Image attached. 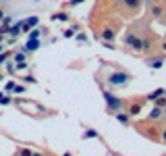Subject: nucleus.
<instances>
[{
  "label": "nucleus",
  "instance_id": "nucleus-1",
  "mask_svg": "<svg viewBox=\"0 0 166 156\" xmlns=\"http://www.w3.org/2000/svg\"><path fill=\"white\" fill-rule=\"evenodd\" d=\"M129 79H131L129 73H112V75H110V83L112 85H120V87L129 83Z\"/></svg>",
  "mask_w": 166,
  "mask_h": 156
},
{
  "label": "nucleus",
  "instance_id": "nucleus-2",
  "mask_svg": "<svg viewBox=\"0 0 166 156\" xmlns=\"http://www.w3.org/2000/svg\"><path fill=\"white\" fill-rule=\"evenodd\" d=\"M106 96V100H108V110H119L120 106H123V102H120V98H114L112 94H104Z\"/></svg>",
  "mask_w": 166,
  "mask_h": 156
},
{
  "label": "nucleus",
  "instance_id": "nucleus-3",
  "mask_svg": "<svg viewBox=\"0 0 166 156\" xmlns=\"http://www.w3.org/2000/svg\"><path fill=\"white\" fill-rule=\"evenodd\" d=\"M129 46H133V50H141V46H143V42L139 40V37H135V36H127V40H125Z\"/></svg>",
  "mask_w": 166,
  "mask_h": 156
},
{
  "label": "nucleus",
  "instance_id": "nucleus-4",
  "mask_svg": "<svg viewBox=\"0 0 166 156\" xmlns=\"http://www.w3.org/2000/svg\"><path fill=\"white\" fill-rule=\"evenodd\" d=\"M100 37H102V40H104V42H112V40H114V37H116V34H114V31H112V29H104V31H102V34H100Z\"/></svg>",
  "mask_w": 166,
  "mask_h": 156
},
{
  "label": "nucleus",
  "instance_id": "nucleus-5",
  "mask_svg": "<svg viewBox=\"0 0 166 156\" xmlns=\"http://www.w3.org/2000/svg\"><path fill=\"white\" fill-rule=\"evenodd\" d=\"M37 48H40V42H37V40H29V42H27V46H25L27 52H33V50H37Z\"/></svg>",
  "mask_w": 166,
  "mask_h": 156
},
{
  "label": "nucleus",
  "instance_id": "nucleus-6",
  "mask_svg": "<svg viewBox=\"0 0 166 156\" xmlns=\"http://www.w3.org/2000/svg\"><path fill=\"white\" fill-rule=\"evenodd\" d=\"M150 12H152V17H162V15H164L162 6H152V9H150Z\"/></svg>",
  "mask_w": 166,
  "mask_h": 156
},
{
  "label": "nucleus",
  "instance_id": "nucleus-7",
  "mask_svg": "<svg viewBox=\"0 0 166 156\" xmlns=\"http://www.w3.org/2000/svg\"><path fill=\"white\" fill-rule=\"evenodd\" d=\"M6 31H9V34H11L12 37H17V36H19V31H21V23H19V25H15V27H9Z\"/></svg>",
  "mask_w": 166,
  "mask_h": 156
},
{
  "label": "nucleus",
  "instance_id": "nucleus-8",
  "mask_svg": "<svg viewBox=\"0 0 166 156\" xmlns=\"http://www.w3.org/2000/svg\"><path fill=\"white\" fill-rule=\"evenodd\" d=\"M123 4L129 6V9H137L139 6V0H123Z\"/></svg>",
  "mask_w": 166,
  "mask_h": 156
},
{
  "label": "nucleus",
  "instance_id": "nucleus-9",
  "mask_svg": "<svg viewBox=\"0 0 166 156\" xmlns=\"http://www.w3.org/2000/svg\"><path fill=\"white\" fill-rule=\"evenodd\" d=\"M116 119H119L123 125H129V115H125V112H119V115H116Z\"/></svg>",
  "mask_w": 166,
  "mask_h": 156
},
{
  "label": "nucleus",
  "instance_id": "nucleus-10",
  "mask_svg": "<svg viewBox=\"0 0 166 156\" xmlns=\"http://www.w3.org/2000/svg\"><path fill=\"white\" fill-rule=\"evenodd\" d=\"M160 96H166V90H156L154 94H150V100H156V98H160Z\"/></svg>",
  "mask_w": 166,
  "mask_h": 156
},
{
  "label": "nucleus",
  "instance_id": "nucleus-11",
  "mask_svg": "<svg viewBox=\"0 0 166 156\" xmlns=\"http://www.w3.org/2000/svg\"><path fill=\"white\" fill-rule=\"evenodd\" d=\"M160 117H162V108H156L154 112L150 115V119H152V121H158V119H160Z\"/></svg>",
  "mask_w": 166,
  "mask_h": 156
},
{
  "label": "nucleus",
  "instance_id": "nucleus-12",
  "mask_svg": "<svg viewBox=\"0 0 166 156\" xmlns=\"http://www.w3.org/2000/svg\"><path fill=\"white\" fill-rule=\"evenodd\" d=\"M147 65H150L152 69H160V67H162V60H147Z\"/></svg>",
  "mask_w": 166,
  "mask_h": 156
},
{
  "label": "nucleus",
  "instance_id": "nucleus-13",
  "mask_svg": "<svg viewBox=\"0 0 166 156\" xmlns=\"http://www.w3.org/2000/svg\"><path fill=\"white\" fill-rule=\"evenodd\" d=\"M156 104H158V108L166 106V96H160V98H156Z\"/></svg>",
  "mask_w": 166,
  "mask_h": 156
},
{
  "label": "nucleus",
  "instance_id": "nucleus-14",
  "mask_svg": "<svg viewBox=\"0 0 166 156\" xmlns=\"http://www.w3.org/2000/svg\"><path fill=\"white\" fill-rule=\"evenodd\" d=\"M25 23H27V27H33V25H37V17H29Z\"/></svg>",
  "mask_w": 166,
  "mask_h": 156
},
{
  "label": "nucleus",
  "instance_id": "nucleus-15",
  "mask_svg": "<svg viewBox=\"0 0 166 156\" xmlns=\"http://www.w3.org/2000/svg\"><path fill=\"white\" fill-rule=\"evenodd\" d=\"M54 19H58V21H69V15H64V12H58V15H54Z\"/></svg>",
  "mask_w": 166,
  "mask_h": 156
},
{
  "label": "nucleus",
  "instance_id": "nucleus-16",
  "mask_svg": "<svg viewBox=\"0 0 166 156\" xmlns=\"http://www.w3.org/2000/svg\"><path fill=\"white\" fill-rule=\"evenodd\" d=\"M40 34H42L40 29H33V31L29 34V40H37V37H40Z\"/></svg>",
  "mask_w": 166,
  "mask_h": 156
},
{
  "label": "nucleus",
  "instance_id": "nucleus-17",
  "mask_svg": "<svg viewBox=\"0 0 166 156\" xmlns=\"http://www.w3.org/2000/svg\"><path fill=\"white\" fill-rule=\"evenodd\" d=\"M19 156H31V150H29V148H21V150H19Z\"/></svg>",
  "mask_w": 166,
  "mask_h": 156
},
{
  "label": "nucleus",
  "instance_id": "nucleus-18",
  "mask_svg": "<svg viewBox=\"0 0 166 156\" xmlns=\"http://www.w3.org/2000/svg\"><path fill=\"white\" fill-rule=\"evenodd\" d=\"M9 102H11V98L4 96V94H0V104H9Z\"/></svg>",
  "mask_w": 166,
  "mask_h": 156
},
{
  "label": "nucleus",
  "instance_id": "nucleus-19",
  "mask_svg": "<svg viewBox=\"0 0 166 156\" xmlns=\"http://www.w3.org/2000/svg\"><path fill=\"white\" fill-rule=\"evenodd\" d=\"M15 60H17V62H23V60H25V54H23V52H19V54H15Z\"/></svg>",
  "mask_w": 166,
  "mask_h": 156
},
{
  "label": "nucleus",
  "instance_id": "nucleus-20",
  "mask_svg": "<svg viewBox=\"0 0 166 156\" xmlns=\"http://www.w3.org/2000/svg\"><path fill=\"white\" fill-rule=\"evenodd\" d=\"M95 135H98V133H95L94 129H87V131H85V137H95Z\"/></svg>",
  "mask_w": 166,
  "mask_h": 156
},
{
  "label": "nucleus",
  "instance_id": "nucleus-21",
  "mask_svg": "<svg viewBox=\"0 0 166 156\" xmlns=\"http://www.w3.org/2000/svg\"><path fill=\"white\" fill-rule=\"evenodd\" d=\"M6 58H9V52H0V62H4Z\"/></svg>",
  "mask_w": 166,
  "mask_h": 156
},
{
  "label": "nucleus",
  "instance_id": "nucleus-22",
  "mask_svg": "<svg viewBox=\"0 0 166 156\" xmlns=\"http://www.w3.org/2000/svg\"><path fill=\"white\" fill-rule=\"evenodd\" d=\"M139 112V104H135V106H131V115H137Z\"/></svg>",
  "mask_w": 166,
  "mask_h": 156
},
{
  "label": "nucleus",
  "instance_id": "nucleus-23",
  "mask_svg": "<svg viewBox=\"0 0 166 156\" xmlns=\"http://www.w3.org/2000/svg\"><path fill=\"white\" fill-rule=\"evenodd\" d=\"M73 34H75L73 29H67V31H64V37H73Z\"/></svg>",
  "mask_w": 166,
  "mask_h": 156
},
{
  "label": "nucleus",
  "instance_id": "nucleus-24",
  "mask_svg": "<svg viewBox=\"0 0 166 156\" xmlns=\"http://www.w3.org/2000/svg\"><path fill=\"white\" fill-rule=\"evenodd\" d=\"M162 142H164V144H166V129H164V131H162Z\"/></svg>",
  "mask_w": 166,
  "mask_h": 156
},
{
  "label": "nucleus",
  "instance_id": "nucleus-25",
  "mask_svg": "<svg viewBox=\"0 0 166 156\" xmlns=\"http://www.w3.org/2000/svg\"><path fill=\"white\" fill-rule=\"evenodd\" d=\"M4 17H6V15H4V11H2V9H0V21H2V19H4Z\"/></svg>",
  "mask_w": 166,
  "mask_h": 156
},
{
  "label": "nucleus",
  "instance_id": "nucleus-26",
  "mask_svg": "<svg viewBox=\"0 0 166 156\" xmlns=\"http://www.w3.org/2000/svg\"><path fill=\"white\" fill-rule=\"evenodd\" d=\"M31 156H44L42 152H31Z\"/></svg>",
  "mask_w": 166,
  "mask_h": 156
},
{
  "label": "nucleus",
  "instance_id": "nucleus-27",
  "mask_svg": "<svg viewBox=\"0 0 166 156\" xmlns=\"http://www.w3.org/2000/svg\"><path fill=\"white\" fill-rule=\"evenodd\" d=\"M79 2H83V0H71V4H79Z\"/></svg>",
  "mask_w": 166,
  "mask_h": 156
},
{
  "label": "nucleus",
  "instance_id": "nucleus-28",
  "mask_svg": "<svg viewBox=\"0 0 166 156\" xmlns=\"http://www.w3.org/2000/svg\"><path fill=\"white\" fill-rule=\"evenodd\" d=\"M62 156H71V154H69V152H67V154H62Z\"/></svg>",
  "mask_w": 166,
  "mask_h": 156
},
{
  "label": "nucleus",
  "instance_id": "nucleus-29",
  "mask_svg": "<svg viewBox=\"0 0 166 156\" xmlns=\"http://www.w3.org/2000/svg\"><path fill=\"white\" fill-rule=\"evenodd\" d=\"M162 48H164V50H166V42H164V46H162Z\"/></svg>",
  "mask_w": 166,
  "mask_h": 156
},
{
  "label": "nucleus",
  "instance_id": "nucleus-30",
  "mask_svg": "<svg viewBox=\"0 0 166 156\" xmlns=\"http://www.w3.org/2000/svg\"><path fill=\"white\" fill-rule=\"evenodd\" d=\"M0 81H2V73H0Z\"/></svg>",
  "mask_w": 166,
  "mask_h": 156
},
{
  "label": "nucleus",
  "instance_id": "nucleus-31",
  "mask_svg": "<svg viewBox=\"0 0 166 156\" xmlns=\"http://www.w3.org/2000/svg\"><path fill=\"white\" fill-rule=\"evenodd\" d=\"M0 50H2V48H0Z\"/></svg>",
  "mask_w": 166,
  "mask_h": 156
}]
</instances>
